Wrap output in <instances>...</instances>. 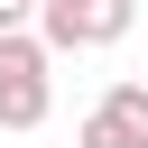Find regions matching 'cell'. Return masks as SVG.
Returning a JSON list of instances; mask_svg holds the SVG:
<instances>
[{"label": "cell", "mask_w": 148, "mask_h": 148, "mask_svg": "<svg viewBox=\"0 0 148 148\" xmlns=\"http://www.w3.org/2000/svg\"><path fill=\"white\" fill-rule=\"evenodd\" d=\"M83 148H139V139H130V120H120L111 102H92V111H83Z\"/></svg>", "instance_id": "cell-3"}, {"label": "cell", "mask_w": 148, "mask_h": 148, "mask_svg": "<svg viewBox=\"0 0 148 148\" xmlns=\"http://www.w3.org/2000/svg\"><path fill=\"white\" fill-rule=\"evenodd\" d=\"M139 18V0H46L37 9V37L56 56H92V46H120Z\"/></svg>", "instance_id": "cell-2"}, {"label": "cell", "mask_w": 148, "mask_h": 148, "mask_svg": "<svg viewBox=\"0 0 148 148\" xmlns=\"http://www.w3.org/2000/svg\"><path fill=\"white\" fill-rule=\"evenodd\" d=\"M46 37L37 28H9L0 37V130H37L46 120Z\"/></svg>", "instance_id": "cell-1"}, {"label": "cell", "mask_w": 148, "mask_h": 148, "mask_svg": "<svg viewBox=\"0 0 148 148\" xmlns=\"http://www.w3.org/2000/svg\"><path fill=\"white\" fill-rule=\"evenodd\" d=\"M37 9H46V0H0V37H9V28H37Z\"/></svg>", "instance_id": "cell-5"}, {"label": "cell", "mask_w": 148, "mask_h": 148, "mask_svg": "<svg viewBox=\"0 0 148 148\" xmlns=\"http://www.w3.org/2000/svg\"><path fill=\"white\" fill-rule=\"evenodd\" d=\"M102 102H111V111H120V120H130V139H139V148H148V83H111V92H102Z\"/></svg>", "instance_id": "cell-4"}]
</instances>
